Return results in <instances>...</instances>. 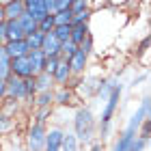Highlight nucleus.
<instances>
[{
  "instance_id": "nucleus-1",
  "label": "nucleus",
  "mask_w": 151,
  "mask_h": 151,
  "mask_svg": "<svg viewBox=\"0 0 151 151\" xmlns=\"http://www.w3.org/2000/svg\"><path fill=\"white\" fill-rule=\"evenodd\" d=\"M73 129L71 134L76 136V140L80 145H91L95 138V132H97V116L91 110V106H78L73 112Z\"/></svg>"
},
{
  "instance_id": "nucleus-2",
  "label": "nucleus",
  "mask_w": 151,
  "mask_h": 151,
  "mask_svg": "<svg viewBox=\"0 0 151 151\" xmlns=\"http://www.w3.org/2000/svg\"><path fill=\"white\" fill-rule=\"evenodd\" d=\"M145 119H149V97H142L140 106L136 108V112L132 116H129L127 125L121 129V134H119V138H116L112 151H127V147L132 145V140L136 138L138 127H140V123L145 121Z\"/></svg>"
},
{
  "instance_id": "nucleus-3",
  "label": "nucleus",
  "mask_w": 151,
  "mask_h": 151,
  "mask_svg": "<svg viewBox=\"0 0 151 151\" xmlns=\"http://www.w3.org/2000/svg\"><path fill=\"white\" fill-rule=\"evenodd\" d=\"M121 93H123V84H121V82H116V84L112 86L110 95H108V97H106V101H104V108H101V114H99V121H97L101 140H106V138H108V134H110V127H112V119H114L116 110H119Z\"/></svg>"
},
{
  "instance_id": "nucleus-4",
  "label": "nucleus",
  "mask_w": 151,
  "mask_h": 151,
  "mask_svg": "<svg viewBox=\"0 0 151 151\" xmlns=\"http://www.w3.org/2000/svg\"><path fill=\"white\" fill-rule=\"evenodd\" d=\"M45 134H47V121L32 119L26 127L24 134V145L26 151H43L45 147Z\"/></svg>"
},
{
  "instance_id": "nucleus-5",
  "label": "nucleus",
  "mask_w": 151,
  "mask_h": 151,
  "mask_svg": "<svg viewBox=\"0 0 151 151\" xmlns=\"http://www.w3.org/2000/svg\"><path fill=\"white\" fill-rule=\"evenodd\" d=\"M99 76H88L84 73L82 78L76 80V84L71 86L73 88V93H76V97L78 99H91L97 95V86H99Z\"/></svg>"
},
{
  "instance_id": "nucleus-6",
  "label": "nucleus",
  "mask_w": 151,
  "mask_h": 151,
  "mask_svg": "<svg viewBox=\"0 0 151 151\" xmlns=\"http://www.w3.org/2000/svg\"><path fill=\"white\" fill-rule=\"evenodd\" d=\"M11 76H15L19 80L32 78V67H30L28 54H26V56H19V58H11Z\"/></svg>"
},
{
  "instance_id": "nucleus-7",
  "label": "nucleus",
  "mask_w": 151,
  "mask_h": 151,
  "mask_svg": "<svg viewBox=\"0 0 151 151\" xmlns=\"http://www.w3.org/2000/svg\"><path fill=\"white\" fill-rule=\"evenodd\" d=\"M63 138H65V129L63 127H58V125L47 127L43 151H60V147H63Z\"/></svg>"
},
{
  "instance_id": "nucleus-8",
  "label": "nucleus",
  "mask_w": 151,
  "mask_h": 151,
  "mask_svg": "<svg viewBox=\"0 0 151 151\" xmlns=\"http://www.w3.org/2000/svg\"><path fill=\"white\" fill-rule=\"evenodd\" d=\"M24 11L39 24L41 19H45L50 13L45 9V0H24Z\"/></svg>"
},
{
  "instance_id": "nucleus-9",
  "label": "nucleus",
  "mask_w": 151,
  "mask_h": 151,
  "mask_svg": "<svg viewBox=\"0 0 151 151\" xmlns=\"http://www.w3.org/2000/svg\"><path fill=\"white\" fill-rule=\"evenodd\" d=\"M52 97H54V106H71L73 101H78V97H76L73 88L71 86H56L52 91Z\"/></svg>"
},
{
  "instance_id": "nucleus-10",
  "label": "nucleus",
  "mask_w": 151,
  "mask_h": 151,
  "mask_svg": "<svg viewBox=\"0 0 151 151\" xmlns=\"http://www.w3.org/2000/svg\"><path fill=\"white\" fill-rule=\"evenodd\" d=\"M67 65H69L73 78H82V76L86 73V67H88V56H86V54H82V52L78 50L69 60H67Z\"/></svg>"
},
{
  "instance_id": "nucleus-11",
  "label": "nucleus",
  "mask_w": 151,
  "mask_h": 151,
  "mask_svg": "<svg viewBox=\"0 0 151 151\" xmlns=\"http://www.w3.org/2000/svg\"><path fill=\"white\" fill-rule=\"evenodd\" d=\"M41 52H43L47 58H52V56H60V41H58L56 37H54L52 32H47V35H43Z\"/></svg>"
},
{
  "instance_id": "nucleus-12",
  "label": "nucleus",
  "mask_w": 151,
  "mask_h": 151,
  "mask_svg": "<svg viewBox=\"0 0 151 151\" xmlns=\"http://www.w3.org/2000/svg\"><path fill=\"white\" fill-rule=\"evenodd\" d=\"M52 91H54V88H52ZM52 91L35 93V97H32V108H35V110H52V106H54Z\"/></svg>"
},
{
  "instance_id": "nucleus-13",
  "label": "nucleus",
  "mask_w": 151,
  "mask_h": 151,
  "mask_svg": "<svg viewBox=\"0 0 151 151\" xmlns=\"http://www.w3.org/2000/svg\"><path fill=\"white\" fill-rule=\"evenodd\" d=\"M4 47V52L9 54L11 58H19V56H26L30 50H28V45H26V39L22 41H6V43L2 45Z\"/></svg>"
},
{
  "instance_id": "nucleus-14",
  "label": "nucleus",
  "mask_w": 151,
  "mask_h": 151,
  "mask_svg": "<svg viewBox=\"0 0 151 151\" xmlns=\"http://www.w3.org/2000/svg\"><path fill=\"white\" fill-rule=\"evenodd\" d=\"M86 37H91V26H88V24H73L71 26L69 41H71L73 45H80Z\"/></svg>"
},
{
  "instance_id": "nucleus-15",
  "label": "nucleus",
  "mask_w": 151,
  "mask_h": 151,
  "mask_svg": "<svg viewBox=\"0 0 151 151\" xmlns=\"http://www.w3.org/2000/svg\"><path fill=\"white\" fill-rule=\"evenodd\" d=\"M17 24H19V28H22V32H24V39H26V37H30V35H35V32L39 30V24H37V22H35V19H32L26 11L17 17Z\"/></svg>"
},
{
  "instance_id": "nucleus-16",
  "label": "nucleus",
  "mask_w": 151,
  "mask_h": 151,
  "mask_svg": "<svg viewBox=\"0 0 151 151\" xmlns=\"http://www.w3.org/2000/svg\"><path fill=\"white\" fill-rule=\"evenodd\" d=\"M22 110V104L11 97H4L0 101V114L2 116H11V119H17V112Z\"/></svg>"
},
{
  "instance_id": "nucleus-17",
  "label": "nucleus",
  "mask_w": 151,
  "mask_h": 151,
  "mask_svg": "<svg viewBox=\"0 0 151 151\" xmlns=\"http://www.w3.org/2000/svg\"><path fill=\"white\" fill-rule=\"evenodd\" d=\"M4 6V19H17L24 13V0H9L2 2Z\"/></svg>"
},
{
  "instance_id": "nucleus-18",
  "label": "nucleus",
  "mask_w": 151,
  "mask_h": 151,
  "mask_svg": "<svg viewBox=\"0 0 151 151\" xmlns=\"http://www.w3.org/2000/svg\"><path fill=\"white\" fill-rule=\"evenodd\" d=\"M28 60H30V67H32V76H37V73H41L45 69L47 56L41 50H32V52H28Z\"/></svg>"
},
{
  "instance_id": "nucleus-19",
  "label": "nucleus",
  "mask_w": 151,
  "mask_h": 151,
  "mask_svg": "<svg viewBox=\"0 0 151 151\" xmlns=\"http://www.w3.org/2000/svg\"><path fill=\"white\" fill-rule=\"evenodd\" d=\"M32 82H35V91H37V93H41V91H52V88H54L52 76H47L45 71L32 76Z\"/></svg>"
},
{
  "instance_id": "nucleus-20",
  "label": "nucleus",
  "mask_w": 151,
  "mask_h": 151,
  "mask_svg": "<svg viewBox=\"0 0 151 151\" xmlns=\"http://www.w3.org/2000/svg\"><path fill=\"white\" fill-rule=\"evenodd\" d=\"M15 129H17V119H11V116H2L0 114V138L13 136Z\"/></svg>"
},
{
  "instance_id": "nucleus-21",
  "label": "nucleus",
  "mask_w": 151,
  "mask_h": 151,
  "mask_svg": "<svg viewBox=\"0 0 151 151\" xmlns=\"http://www.w3.org/2000/svg\"><path fill=\"white\" fill-rule=\"evenodd\" d=\"M11 78V56L4 52V47H0V80H9Z\"/></svg>"
},
{
  "instance_id": "nucleus-22",
  "label": "nucleus",
  "mask_w": 151,
  "mask_h": 151,
  "mask_svg": "<svg viewBox=\"0 0 151 151\" xmlns=\"http://www.w3.org/2000/svg\"><path fill=\"white\" fill-rule=\"evenodd\" d=\"M114 84H116V80H112V78H101L99 80V86H97V95H95V97H99L101 101H106V97L110 95V91H112Z\"/></svg>"
},
{
  "instance_id": "nucleus-23",
  "label": "nucleus",
  "mask_w": 151,
  "mask_h": 151,
  "mask_svg": "<svg viewBox=\"0 0 151 151\" xmlns=\"http://www.w3.org/2000/svg\"><path fill=\"white\" fill-rule=\"evenodd\" d=\"M60 151H82V145L76 140V136L71 132H65V138H63V147Z\"/></svg>"
},
{
  "instance_id": "nucleus-24",
  "label": "nucleus",
  "mask_w": 151,
  "mask_h": 151,
  "mask_svg": "<svg viewBox=\"0 0 151 151\" xmlns=\"http://www.w3.org/2000/svg\"><path fill=\"white\" fill-rule=\"evenodd\" d=\"M91 17H93V6L84 9V11H78V13H71V26L73 24H88Z\"/></svg>"
},
{
  "instance_id": "nucleus-25",
  "label": "nucleus",
  "mask_w": 151,
  "mask_h": 151,
  "mask_svg": "<svg viewBox=\"0 0 151 151\" xmlns=\"http://www.w3.org/2000/svg\"><path fill=\"white\" fill-rule=\"evenodd\" d=\"M76 52H78V45H73L71 41H63V43H60V58L69 60Z\"/></svg>"
},
{
  "instance_id": "nucleus-26",
  "label": "nucleus",
  "mask_w": 151,
  "mask_h": 151,
  "mask_svg": "<svg viewBox=\"0 0 151 151\" xmlns=\"http://www.w3.org/2000/svg\"><path fill=\"white\" fill-rule=\"evenodd\" d=\"M54 17V26H71V11L67 9V11H60L56 13V15H52Z\"/></svg>"
},
{
  "instance_id": "nucleus-27",
  "label": "nucleus",
  "mask_w": 151,
  "mask_h": 151,
  "mask_svg": "<svg viewBox=\"0 0 151 151\" xmlns=\"http://www.w3.org/2000/svg\"><path fill=\"white\" fill-rule=\"evenodd\" d=\"M41 43H43V35L37 30L35 35H30V37H26V45H28V50H41Z\"/></svg>"
},
{
  "instance_id": "nucleus-28",
  "label": "nucleus",
  "mask_w": 151,
  "mask_h": 151,
  "mask_svg": "<svg viewBox=\"0 0 151 151\" xmlns=\"http://www.w3.org/2000/svg\"><path fill=\"white\" fill-rule=\"evenodd\" d=\"M52 35L56 37V39L60 41V43H63V41H69V35H71V26H54Z\"/></svg>"
},
{
  "instance_id": "nucleus-29",
  "label": "nucleus",
  "mask_w": 151,
  "mask_h": 151,
  "mask_svg": "<svg viewBox=\"0 0 151 151\" xmlns=\"http://www.w3.org/2000/svg\"><path fill=\"white\" fill-rule=\"evenodd\" d=\"M60 60H63V58H60V56H52V58H47L45 60V73L47 76H54V71H56L58 69V65H60Z\"/></svg>"
},
{
  "instance_id": "nucleus-30",
  "label": "nucleus",
  "mask_w": 151,
  "mask_h": 151,
  "mask_svg": "<svg viewBox=\"0 0 151 151\" xmlns=\"http://www.w3.org/2000/svg\"><path fill=\"white\" fill-rule=\"evenodd\" d=\"M52 30H54V17L47 15L45 19L39 22V32H41V35H47V32H52Z\"/></svg>"
},
{
  "instance_id": "nucleus-31",
  "label": "nucleus",
  "mask_w": 151,
  "mask_h": 151,
  "mask_svg": "<svg viewBox=\"0 0 151 151\" xmlns=\"http://www.w3.org/2000/svg\"><path fill=\"white\" fill-rule=\"evenodd\" d=\"M93 47H95V41H93V35H91V37H86V39L78 45V50H80L82 54H86V56H91V54H93Z\"/></svg>"
},
{
  "instance_id": "nucleus-32",
  "label": "nucleus",
  "mask_w": 151,
  "mask_h": 151,
  "mask_svg": "<svg viewBox=\"0 0 151 151\" xmlns=\"http://www.w3.org/2000/svg\"><path fill=\"white\" fill-rule=\"evenodd\" d=\"M91 2L88 0H71V6H69V11L71 13H78V11H84V9H91Z\"/></svg>"
},
{
  "instance_id": "nucleus-33",
  "label": "nucleus",
  "mask_w": 151,
  "mask_h": 151,
  "mask_svg": "<svg viewBox=\"0 0 151 151\" xmlns=\"http://www.w3.org/2000/svg\"><path fill=\"white\" fill-rule=\"evenodd\" d=\"M149 127H151V119H145V121L140 123V127H138V134H136V136L149 142Z\"/></svg>"
},
{
  "instance_id": "nucleus-34",
  "label": "nucleus",
  "mask_w": 151,
  "mask_h": 151,
  "mask_svg": "<svg viewBox=\"0 0 151 151\" xmlns=\"http://www.w3.org/2000/svg\"><path fill=\"white\" fill-rule=\"evenodd\" d=\"M147 145H149L147 140H142V138H138V136H136V138L132 140V145L127 147V151H145V149H147Z\"/></svg>"
},
{
  "instance_id": "nucleus-35",
  "label": "nucleus",
  "mask_w": 151,
  "mask_h": 151,
  "mask_svg": "<svg viewBox=\"0 0 151 151\" xmlns=\"http://www.w3.org/2000/svg\"><path fill=\"white\" fill-rule=\"evenodd\" d=\"M88 151H104V142H97V140H93L91 145H88Z\"/></svg>"
},
{
  "instance_id": "nucleus-36",
  "label": "nucleus",
  "mask_w": 151,
  "mask_h": 151,
  "mask_svg": "<svg viewBox=\"0 0 151 151\" xmlns=\"http://www.w3.org/2000/svg\"><path fill=\"white\" fill-rule=\"evenodd\" d=\"M4 97H6V82L0 80V101H2Z\"/></svg>"
},
{
  "instance_id": "nucleus-37",
  "label": "nucleus",
  "mask_w": 151,
  "mask_h": 151,
  "mask_svg": "<svg viewBox=\"0 0 151 151\" xmlns=\"http://www.w3.org/2000/svg\"><path fill=\"white\" fill-rule=\"evenodd\" d=\"M4 22V6H2V2H0V24Z\"/></svg>"
},
{
  "instance_id": "nucleus-38",
  "label": "nucleus",
  "mask_w": 151,
  "mask_h": 151,
  "mask_svg": "<svg viewBox=\"0 0 151 151\" xmlns=\"http://www.w3.org/2000/svg\"><path fill=\"white\" fill-rule=\"evenodd\" d=\"M2 45H4V43H2V39H0V47H2Z\"/></svg>"
},
{
  "instance_id": "nucleus-39",
  "label": "nucleus",
  "mask_w": 151,
  "mask_h": 151,
  "mask_svg": "<svg viewBox=\"0 0 151 151\" xmlns=\"http://www.w3.org/2000/svg\"><path fill=\"white\" fill-rule=\"evenodd\" d=\"M15 151H26V149H15Z\"/></svg>"
}]
</instances>
